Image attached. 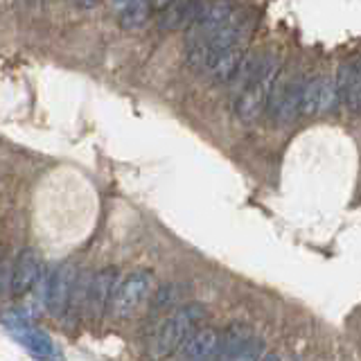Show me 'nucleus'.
Returning <instances> with one entry per match:
<instances>
[{"instance_id": "obj_1", "label": "nucleus", "mask_w": 361, "mask_h": 361, "mask_svg": "<svg viewBox=\"0 0 361 361\" xmlns=\"http://www.w3.org/2000/svg\"><path fill=\"white\" fill-rule=\"evenodd\" d=\"M280 75V59L276 54H264L257 59L255 71L248 77V82L244 84V88L240 90L235 102V111L237 118L242 122H255L262 111L269 106V97L271 90H274V84Z\"/></svg>"}, {"instance_id": "obj_2", "label": "nucleus", "mask_w": 361, "mask_h": 361, "mask_svg": "<svg viewBox=\"0 0 361 361\" xmlns=\"http://www.w3.org/2000/svg\"><path fill=\"white\" fill-rule=\"evenodd\" d=\"M203 319H206V307H201L197 302H190L174 310L156 327V334L152 338V355L156 357L174 355L178 345L197 330Z\"/></svg>"}, {"instance_id": "obj_3", "label": "nucleus", "mask_w": 361, "mask_h": 361, "mask_svg": "<svg viewBox=\"0 0 361 361\" xmlns=\"http://www.w3.org/2000/svg\"><path fill=\"white\" fill-rule=\"evenodd\" d=\"M154 274L152 271L138 269L129 274L122 282H118L116 296L111 302V312L118 321H127L140 312V307L152 298L154 293Z\"/></svg>"}, {"instance_id": "obj_4", "label": "nucleus", "mask_w": 361, "mask_h": 361, "mask_svg": "<svg viewBox=\"0 0 361 361\" xmlns=\"http://www.w3.org/2000/svg\"><path fill=\"white\" fill-rule=\"evenodd\" d=\"M219 359H233V361H248V359H264V343L262 338L246 325H231L219 338Z\"/></svg>"}, {"instance_id": "obj_5", "label": "nucleus", "mask_w": 361, "mask_h": 361, "mask_svg": "<svg viewBox=\"0 0 361 361\" xmlns=\"http://www.w3.org/2000/svg\"><path fill=\"white\" fill-rule=\"evenodd\" d=\"M3 323L9 330V334L14 336L23 348L30 350L32 355H37V357L54 355V343L50 334H45L39 327H34L25 312H7L3 314Z\"/></svg>"}, {"instance_id": "obj_6", "label": "nucleus", "mask_w": 361, "mask_h": 361, "mask_svg": "<svg viewBox=\"0 0 361 361\" xmlns=\"http://www.w3.org/2000/svg\"><path fill=\"white\" fill-rule=\"evenodd\" d=\"M118 289V269H102L99 274L90 276L88 291H86V302L84 312L88 314V319L99 321L111 307L113 296Z\"/></svg>"}, {"instance_id": "obj_7", "label": "nucleus", "mask_w": 361, "mask_h": 361, "mask_svg": "<svg viewBox=\"0 0 361 361\" xmlns=\"http://www.w3.org/2000/svg\"><path fill=\"white\" fill-rule=\"evenodd\" d=\"M338 104V90L336 82L330 77H316L302 88V102L300 113L302 116H325V113L334 111Z\"/></svg>"}, {"instance_id": "obj_8", "label": "nucleus", "mask_w": 361, "mask_h": 361, "mask_svg": "<svg viewBox=\"0 0 361 361\" xmlns=\"http://www.w3.org/2000/svg\"><path fill=\"white\" fill-rule=\"evenodd\" d=\"M77 282V271L71 262H63L61 267H56L52 271V276L48 280V298H45V307L50 314L61 316L71 307L73 291Z\"/></svg>"}, {"instance_id": "obj_9", "label": "nucleus", "mask_w": 361, "mask_h": 361, "mask_svg": "<svg viewBox=\"0 0 361 361\" xmlns=\"http://www.w3.org/2000/svg\"><path fill=\"white\" fill-rule=\"evenodd\" d=\"M305 84L291 82V79H276L274 90H271L269 106L278 122H291L300 113Z\"/></svg>"}, {"instance_id": "obj_10", "label": "nucleus", "mask_w": 361, "mask_h": 361, "mask_svg": "<svg viewBox=\"0 0 361 361\" xmlns=\"http://www.w3.org/2000/svg\"><path fill=\"white\" fill-rule=\"evenodd\" d=\"M244 56H246V43H235L224 50L212 52L208 56L206 68H203V75H208L214 82H233Z\"/></svg>"}, {"instance_id": "obj_11", "label": "nucleus", "mask_w": 361, "mask_h": 361, "mask_svg": "<svg viewBox=\"0 0 361 361\" xmlns=\"http://www.w3.org/2000/svg\"><path fill=\"white\" fill-rule=\"evenodd\" d=\"M43 276V269L39 262V255L32 251V248H23L16 257L14 271H11V282L9 287L16 296H25L34 285H39V280Z\"/></svg>"}, {"instance_id": "obj_12", "label": "nucleus", "mask_w": 361, "mask_h": 361, "mask_svg": "<svg viewBox=\"0 0 361 361\" xmlns=\"http://www.w3.org/2000/svg\"><path fill=\"white\" fill-rule=\"evenodd\" d=\"M338 102L348 111H361V61H345L336 75Z\"/></svg>"}, {"instance_id": "obj_13", "label": "nucleus", "mask_w": 361, "mask_h": 361, "mask_svg": "<svg viewBox=\"0 0 361 361\" xmlns=\"http://www.w3.org/2000/svg\"><path fill=\"white\" fill-rule=\"evenodd\" d=\"M219 334L210 330V327H197L183 343L178 345L176 357L178 359H208V357H217L219 350Z\"/></svg>"}, {"instance_id": "obj_14", "label": "nucleus", "mask_w": 361, "mask_h": 361, "mask_svg": "<svg viewBox=\"0 0 361 361\" xmlns=\"http://www.w3.org/2000/svg\"><path fill=\"white\" fill-rule=\"evenodd\" d=\"M201 0H172L165 9H161V18H158V27L174 32L185 25H192V20L199 16Z\"/></svg>"}, {"instance_id": "obj_15", "label": "nucleus", "mask_w": 361, "mask_h": 361, "mask_svg": "<svg viewBox=\"0 0 361 361\" xmlns=\"http://www.w3.org/2000/svg\"><path fill=\"white\" fill-rule=\"evenodd\" d=\"M152 0H129L118 14H120V25L124 30H140L147 18H149Z\"/></svg>"}, {"instance_id": "obj_16", "label": "nucleus", "mask_w": 361, "mask_h": 361, "mask_svg": "<svg viewBox=\"0 0 361 361\" xmlns=\"http://www.w3.org/2000/svg\"><path fill=\"white\" fill-rule=\"evenodd\" d=\"M75 3L79 5V7H84V9H90V7H95V5H99L102 0H75Z\"/></svg>"}, {"instance_id": "obj_17", "label": "nucleus", "mask_w": 361, "mask_h": 361, "mask_svg": "<svg viewBox=\"0 0 361 361\" xmlns=\"http://www.w3.org/2000/svg\"><path fill=\"white\" fill-rule=\"evenodd\" d=\"M169 3H172V0H152V7L154 9H158V11H161V9H165Z\"/></svg>"}, {"instance_id": "obj_18", "label": "nucleus", "mask_w": 361, "mask_h": 361, "mask_svg": "<svg viewBox=\"0 0 361 361\" xmlns=\"http://www.w3.org/2000/svg\"><path fill=\"white\" fill-rule=\"evenodd\" d=\"M127 3H129V0H111V7L120 11V9H122L124 5H127Z\"/></svg>"}]
</instances>
